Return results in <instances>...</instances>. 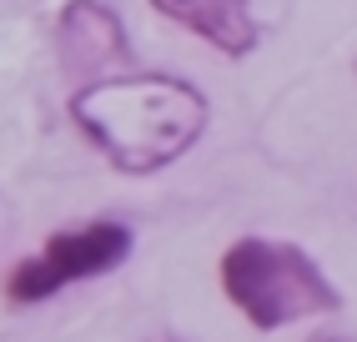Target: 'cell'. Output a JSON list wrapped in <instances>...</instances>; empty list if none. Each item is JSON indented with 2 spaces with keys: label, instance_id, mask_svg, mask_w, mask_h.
<instances>
[{
  "label": "cell",
  "instance_id": "obj_4",
  "mask_svg": "<svg viewBox=\"0 0 357 342\" xmlns=\"http://www.w3.org/2000/svg\"><path fill=\"white\" fill-rule=\"evenodd\" d=\"M56 51L66 70L96 81V70H116L131 61V40L106 0H66L56 15Z\"/></svg>",
  "mask_w": 357,
  "mask_h": 342
},
{
  "label": "cell",
  "instance_id": "obj_3",
  "mask_svg": "<svg viewBox=\"0 0 357 342\" xmlns=\"http://www.w3.org/2000/svg\"><path fill=\"white\" fill-rule=\"evenodd\" d=\"M136 252V232L121 222V216H91L81 227H61L45 237V247L20 257L6 277V302L10 307H40L51 302L56 292L106 277L116 272L126 257Z\"/></svg>",
  "mask_w": 357,
  "mask_h": 342
},
{
  "label": "cell",
  "instance_id": "obj_5",
  "mask_svg": "<svg viewBox=\"0 0 357 342\" xmlns=\"http://www.w3.org/2000/svg\"><path fill=\"white\" fill-rule=\"evenodd\" d=\"M151 10L161 20H172V26L192 31L227 61H247L267 36L261 20L252 15V0H151Z\"/></svg>",
  "mask_w": 357,
  "mask_h": 342
},
{
  "label": "cell",
  "instance_id": "obj_1",
  "mask_svg": "<svg viewBox=\"0 0 357 342\" xmlns=\"http://www.w3.org/2000/svg\"><path fill=\"white\" fill-rule=\"evenodd\" d=\"M66 116L121 177H156L176 166L211 126V101L172 70H111L81 81Z\"/></svg>",
  "mask_w": 357,
  "mask_h": 342
},
{
  "label": "cell",
  "instance_id": "obj_2",
  "mask_svg": "<svg viewBox=\"0 0 357 342\" xmlns=\"http://www.w3.org/2000/svg\"><path fill=\"white\" fill-rule=\"evenodd\" d=\"M227 302L257 332H282L312 317L342 312V287L322 272V262L277 237H236L217 262Z\"/></svg>",
  "mask_w": 357,
  "mask_h": 342
},
{
  "label": "cell",
  "instance_id": "obj_6",
  "mask_svg": "<svg viewBox=\"0 0 357 342\" xmlns=\"http://www.w3.org/2000/svg\"><path fill=\"white\" fill-rule=\"evenodd\" d=\"M172 342H176V337H172Z\"/></svg>",
  "mask_w": 357,
  "mask_h": 342
}]
</instances>
